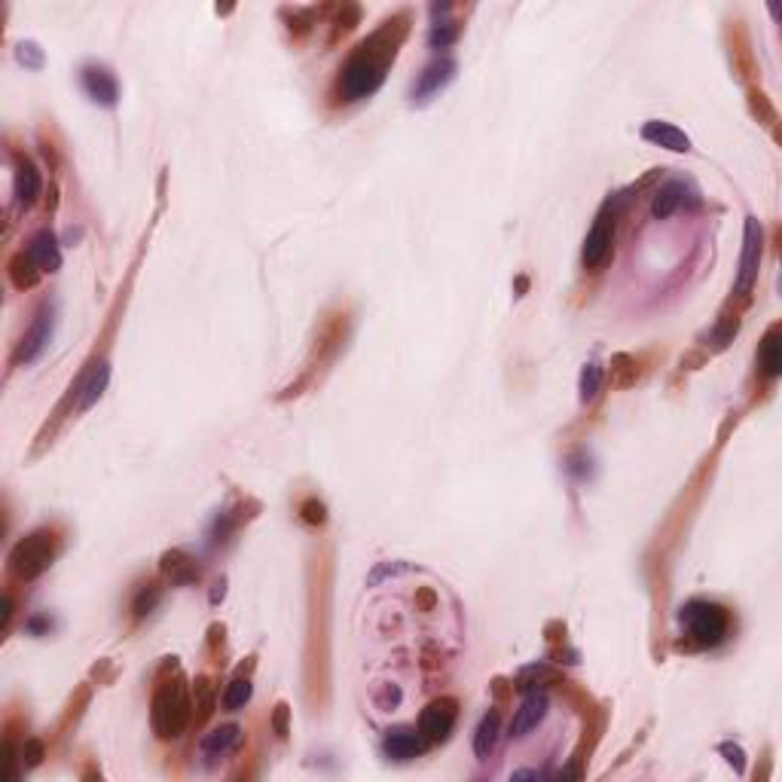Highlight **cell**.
<instances>
[{
	"label": "cell",
	"mask_w": 782,
	"mask_h": 782,
	"mask_svg": "<svg viewBox=\"0 0 782 782\" xmlns=\"http://www.w3.org/2000/svg\"><path fill=\"white\" fill-rule=\"evenodd\" d=\"M355 22H358V6H345V10L339 12V19H336L334 37H339V34H349L352 28H355Z\"/></svg>",
	"instance_id": "30"
},
{
	"label": "cell",
	"mask_w": 782,
	"mask_h": 782,
	"mask_svg": "<svg viewBox=\"0 0 782 782\" xmlns=\"http://www.w3.org/2000/svg\"><path fill=\"white\" fill-rule=\"evenodd\" d=\"M52 312L50 309H40L37 318L31 321V328L25 330L22 343L16 345V355H12V361L16 364H31L37 361L40 355H43V349L50 345L52 339Z\"/></svg>",
	"instance_id": "10"
},
{
	"label": "cell",
	"mask_w": 782,
	"mask_h": 782,
	"mask_svg": "<svg viewBox=\"0 0 782 782\" xmlns=\"http://www.w3.org/2000/svg\"><path fill=\"white\" fill-rule=\"evenodd\" d=\"M196 709H199V718H205L211 712V684H209V678H199V682H196Z\"/></svg>",
	"instance_id": "29"
},
{
	"label": "cell",
	"mask_w": 782,
	"mask_h": 782,
	"mask_svg": "<svg viewBox=\"0 0 782 782\" xmlns=\"http://www.w3.org/2000/svg\"><path fill=\"white\" fill-rule=\"evenodd\" d=\"M159 602V584H147L141 587V593L135 596V614L138 618H144V614H150L156 608Z\"/></svg>",
	"instance_id": "28"
},
{
	"label": "cell",
	"mask_w": 782,
	"mask_h": 782,
	"mask_svg": "<svg viewBox=\"0 0 782 782\" xmlns=\"http://www.w3.org/2000/svg\"><path fill=\"white\" fill-rule=\"evenodd\" d=\"M25 629H28V633H31V636H40V633H46V629H52V620H50V618H31V620H28V624H25Z\"/></svg>",
	"instance_id": "35"
},
{
	"label": "cell",
	"mask_w": 782,
	"mask_h": 782,
	"mask_svg": "<svg viewBox=\"0 0 782 782\" xmlns=\"http://www.w3.org/2000/svg\"><path fill=\"white\" fill-rule=\"evenodd\" d=\"M273 728H275V733H279V737H288V706H285V703L275 706Z\"/></svg>",
	"instance_id": "33"
},
{
	"label": "cell",
	"mask_w": 782,
	"mask_h": 782,
	"mask_svg": "<svg viewBox=\"0 0 782 782\" xmlns=\"http://www.w3.org/2000/svg\"><path fill=\"white\" fill-rule=\"evenodd\" d=\"M40 758H43V743L28 739L25 749H22V761H28V767H34V764H40Z\"/></svg>",
	"instance_id": "32"
},
{
	"label": "cell",
	"mask_w": 782,
	"mask_h": 782,
	"mask_svg": "<svg viewBox=\"0 0 782 782\" xmlns=\"http://www.w3.org/2000/svg\"><path fill=\"white\" fill-rule=\"evenodd\" d=\"M10 275H12V285H16L19 290H25V288L37 285L40 269L34 266L28 254H19V257H12V263H10Z\"/></svg>",
	"instance_id": "24"
},
{
	"label": "cell",
	"mask_w": 782,
	"mask_h": 782,
	"mask_svg": "<svg viewBox=\"0 0 782 782\" xmlns=\"http://www.w3.org/2000/svg\"><path fill=\"white\" fill-rule=\"evenodd\" d=\"M758 364H761V373H764L767 379H777L782 373V343H779L777 324H773V328L764 334V339H761Z\"/></svg>",
	"instance_id": "19"
},
{
	"label": "cell",
	"mask_w": 782,
	"mask_h": 782,
	"mask_svg": "<svg viewBox=\"0 0 782 782\" xmlns=\"http://www.w3.org/2000/svg\"><path fill=\"white\" fill-rule=\"evenodd\" d=\"M16 59L22 61L25 67H31V71L43 67V50H40L37 43H31V40H25V43L16 46Z\"/></svg>",
	"instance_id": "27"
},
{
	"label": "cell",
	"mask_w": 782,
	"mask_h": 782,
	"mask_svg": "<svg viewBox=\"0 0 782 782\" xmlns=\"http://www.w3.org/2000/svg\"><path fill=\"white\" fill-rule=\"evenodd\" d=\"M498 733H502V715H498V709H489L486 715H483L480 728H477V733H474V752L480 761H486L489 755H493Z\"/></svg>",
	"instance_id": "20"
},
{
	"label": "cell",
	"mask_w": 782,
	"mask_h": 782,
	"mask_svg": "<svg viewBox=\"0 0 782 782\" xmlns=\"http://www.w3.org/2000/svg\"><path fill=\"white\" fill-rule=\"evenodd\" d=\"M459 722V703L453 697H440V700L428 703L419 715V731L428 743H446L449 733L455 731Z\"/></svg>",
	"instance_id": "6"
},
{
	"label": "cell",
	"mask_w": 782,
	"mask_h": 782,
	"mask_svg": "<svg viewBox=\"0 0 782 782\" xmlns=\"http://www.w3.org/2000/svg\"><path fill=\"white\" fill-rule=\"evenodd\" d=\"M10 618H12V599L4 596V627L10 624Z\"/></svg>",
	"instance_id": "36"
},
{
	"label": "cell",
	"mask_w": 782,
	"mask_h": 782,
	"mask_svg": "<svg viewBox=\"0 0 782 782\" xmlns=\"http://www.w3.org/2000/svg\"><path fill=\"white\" fill-rule=\"evenodd\" d=\"M239 739H241L239 724H220V728H214L211 733H205V739H202V764L214 767L217 761L233 755L235 746H239Z\"/></svg>",
	"instance_id": "15"
},
{
	"label": "cell",
	"mask_w": 782,
	"mask_h": 782,
	"mask_svg": "<svg viewBox=\"0 0 782 782\" xmlns=\"http://www.w3.org/2000/svg\"><path fill=\"white\" fill-rule=\"evenodd\" d=\"M642 138L657 144V147L673 150V154H688L691 150V138L684 135L682 129L669 126V122H660V120L645 122V126H642Z\"/></svg>",
	"instance_id": "17"
},
{
	"label": "cell",
	"mask_w": 782,
	"mask_h": 782,
	"mask_svg": "<svg viewBox=\"0 0 782 782\" xmlns=\"http://www.w3.org/2000/svg\"><path fill=\"white\" fill-rule=\"evenodd\" d=\"M370 700L379 712H398L400 706H404V688L394 682H379V684H373Z\"/></svg>",
	"instance_id": "22"
},
{
	"label": "cell",
	"mask_w": 782,
	"mask_h": 782,
	"mask_svg": "<svg viewBox=\"0 0 782 782\" xmlns=\"http://www.w3.org/2000/svg\"><path fill=\"white\" fill-rule=\"evenodd\" d=\"M162 569L169 572L171 584H193V581L199 578V565L193 563V559L186 557L184 550H171V553H165Z\"/></svg>",
	"instance_id": "21"
},
{
	"label": "cell",
	"mask_w": 782,
	"mask_h": 782,
	"mask_svg": "<svg viewBox=\"0 0 782 782\" xmlns=\"http://www.w3.org/2000/svg\"><path fill=\"white\" fill-rule=\"evenodd\" d=\"M55 553H59V538L50 529H40L34 535L22 538L10 553V572L19 581H34L40 578L52 565Z\"/></svg>",
	"instance_id": "4"
},
{
	"label": "cell",
	"mask_w": 782,
	"mask_h": 782,
	"mask_svg": "<svg viewBox=\"0 0 782 782\" xmlns=\"http://www.w3.org/2000/svg\"><path fill=\"white\" fill-rule=\"evenodd\" d=\"M428 746L431 743L422 737V731H413V728H394L385 733V739H383V752H385V758H391V761H413V758L425 755Z\"/></svg>",
	"instance_id": "12"
},
{
	"label": "cell",
	"mask_w": 782,
	"mask_h": 782,
	"mask_svg": "<svg viewBox=\"0 0 782 782\" xmlns=\"http://www.w3.org/2000/svg\"><path fill=\"white\" fill-rule=\"evenodd\" d=\"M220 596H224V581L220 584H214V593H211V602H217Z\"/></svg>",
	"instance_id": "37"
},
{
	"label": "cell",
	"mask_w": 782,
	"mask_h": 782,
	"mask_svg": "<svg viewBox=\"0 0 782 782\" xmlns=\"http://www.w3.org/2000/svg\"><path fill=\"white\" fill-rule=\"evenodd\" d=\"M193 718V703L190 694H186V684L181 675L165 678L159 682L156 694H154V712H150V722H154V731L162 739L181 737L184 728Z\"/></svg>",
	"instance_id": "3"
},
{
	"label": "cell",
	"mask_w": 782,
	"mask_h": 782,
	"mask_svg": "<svg viewBox=\"0 0 782 782\" xmlns=\"http://www.w3.org/2000/svg\"><path fill=\"white\" fill-rule=\"evenodd\" d=\"M407 37V16L389 19L383 28L358 43V50L349 55L336 80V92L343 101H361L370 99L385 83V71L398 55V46Z\"/></svg>",
	"instance_id": "1"
},
{
	"label": "cell",
	"mask_w": 782,
	"mask_h": 782,
	"mask_svg": "<svg viewBox=\"0 0 782 782\" xmlns=\"http://www.w3.org/2000/svg\"><path fill=\"white\" fill-rule=\"evenodd\" d=\"M612 241H614V214L608 217V211H602L593 224V230L584 239V251H581V263L584 269H599L602 263L612 257Z\"/></svg>",
	"instance_id": "7"
},
{
	"label": "cell",
	"mask_w": 782,
	"mask_h": 782,
	"mask_svg": "<svg viewBox=\"0 0 782 782\" xmlns=\"http://www.w3.org/2000/svg\"><path fill=\"white\" fill-rule=\"evenodd\" d=\"M40 193H43V178H40L37 165H34L31 159L19 156L16 178H12V196H16V205L22 211H28L40 199Z\"/></svg>",
	"instance_id": "14"
},
{
	"label": "cell",
	"mask_w": 782,
	"mask_h": 782,
	"mask_svg": "<svg viewBox=\"0 0 782 782\" xmlns=\"http://www.w3.org/2000/svg\"><path fill=\"white\" fill-rule=\"evenodd\" d=\"M28 257H31L34 266L40 269V273H55V269L61 266V251H59V239H55L52 230H40L37 235L31 239V245H28Z\"/></svg>",
	"instance_id": "16"
},
{
	"label": "cell",
	"mask_w": 782,
	"mask_h": 782,
	"mask_svg": "<svg viewBox=\"0 0 782 782\" xmlns=\"http://www.w3.org/2000/svg\"><path fill=\"white\" fill-rule=\"evenodd\" d=\"M722 755L728 758V764H733V770H737V773H743V767H746V752L739 749V746H733V743H722Z\"/></svg>",
	"instance_id": "31"
},
{
	"label": "cell",
	"mask_w": 782,
	"mask_h": 782,
	"mask_svg": "<svg viewBox=\"0 0 782 782\" xmlns=\"http://www.w3.org/2000/svg\"><path fill=\"white\" fill-rule=\"evenodd\" d=\"M700 193L694 190L688 181H682V178H673V181H667L660 186V190L654 193V202H652V214L657 220H669L678 209H684L688 202H700Z\"/></svg>",
	"instance_id": "11"
},
{
	"label": "cell",
	"mask_w": 782,
	"mask_h": 782,
	"mask_svg": "<svg viewBox=\"0 0 782 782\" xmlns=\"http://www.w3.org/2000/svg\"><path fill=\"white\" fill-rule=\"evenodd\" d=\"M80 83H83V89H86V95L95 101V105L114 107L116 99H120V86H116V77L107 71V67H101V65L83 67Z\"/></svg>",
	"instance_id": "13"
},
{
	"label": "cell",
	"mask_w": 782,
	"mask_h": 782,
	"mask_svg": "<svg viewBox=\"0 0 782 782\" xmlns=\"http://www.w3.org/2000/svg\"><path fill=\"white\" fill-rule=\"evenodd\" d=\"M550 712V700L544 691H529V694L523 697L520 709L514 712V718H510V739H525L532 731H538V724L548 718Z\"/></svg>",
	"instance_id": "8"
},
{
	"label": "cell",
	"mask_w": 782,
	"mask_h": 782,
	"mask_svg": "<svg viewBox=\"0 0 782 782\" xmlns=\"http://www.w3.org/2000/svg\"><path fill=\"white\" fill-rule=\"evenodd\" d=\"M251 694H254V684H251V678H233L230 682V688H226V694H224V706L230 712H239V709H245L248 703H251Z\"/></svg>",
	"instance_id": "25"
},
{
	"label": "cell",
	"mask_w": 782,
	"mask_h": 782,
	"mask_svg": "<svg viewBox=\"0 0 782 782\" xmlns=\"http://www.w3.org/2000/svg\"><path fill=\"white\" fill-rule=\"evenodd\" d=\"M453 77H455V61L446 59V55L434 59L431 65L416 77V83H413V101H419V105L431 101L434 95H440L449 83H453Z\"/></svg>",
	"instance_id": "9"
},
{
	"label": "cell",
	"mask_w": 782,
	"mask_h": 782,
	"mask_svg": "<svg viewBox=\"0 0 782 782\" xmlns=\"http://www.w3.org/2000/svg\"><path fill=\"white\" fill-rule=\"evenodd\" d=\"M761 254H764V233L755 217H746V235H743V254H739V273H737V294L746 296L758 281Z\"/></svg>",
	"instance_id": "5"
},
{
	"label": "cell",
	"mask_w": 782,
	"mask_h": 782,
	"mask_svg": "<svg viewBox=\"0 0 782 782\" xmlns=\"http://www.w3.org/2000/svg\"><path fill=\"white\" fill-rule=\"evenodd\" d=\"M303 517H306L309 523H324V504L306 502V508H303Z\"/></svg>",
	"instance_id": "34"
},
{
	"label": "cell",
	"mask_w": 782,
	"mask_h": 782,
	"mask_svg": "<svg viewBox=\"0 0 782 782\" xmlns=\"http://www.w3.org/2000/svg\"><path fill=\"white\" fill-rule=\"evenodd\" d=\"M107 379H110V367H107V361H101V364H95L92 370L86 373V376L80 379V389H77V398H80V410H89V407L95 404V400L101 398V394H105V389H107Z\"/></svg>",
	"instance_id": "18"
},
{
	"label": "cell",
	"mask_w": 782,
	"mask_h": 782,
	"mask_svg": "<svg viewBox=\"0 0 782 782\" xmlns=\"http://www.w3.org/2000/svg\"><path fill=\"white\" fill-rule=\"evenodd\" d=\"M678 624H682L684 636H688L697 648H715L728 639L731 618H728V608H722L718 602L691 599L678 608Z\"/></svg>",
	"instance_id": "2"
},
{
	"label": "cell",
	"mask_w": 782,
	"mask_h": 782,
	"mask_svg": "<svg viewBox=\"0 0 782 782\" xmlns=\"http://www.w3.org/2000/svg\"><path fill=\"white\" fill-rule=\"evenodd\" d=\"M602 389V364L593 358V361L584 364V370H581V379H578V391H581V400L584 404H590L593 398L599 394Z\"/></svg>",
	"instance_id": "23"
},
{
	"label": "cell",
	"mask_w": 782,
	"mask_h": 782,
	"mask_svg": "<svg viewBox=\"0 0 782 782\" xmlns=\"http://www.w3.org/2000/svg\"><path fill=\"white\" fill-rule=\"evenodd\" d=\"M455 37H459V25L455 22H446V19H434L431 22V31H428L431 50H449L455 43Z\"/></svg>",
	"instance_id": "26"
}]
</instances>
